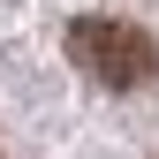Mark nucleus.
Segmentation results:
<instances>
[{"label": "nucleus", "mask_w": 159, "mask_h": 159, "mask_svg": "<svg viewBox=\"0 0 159 159\" xmlns=\"http://www.w3.org/2000/svg\"><path fill=\"white\" fill-rule=\"evenodd\" d=\"M68 61L98 91H136L159 76V46H152V30L121 23V15H84V23H68Z\"/></svg>", "instance_id": "nucleus-1"}]
</instances>
